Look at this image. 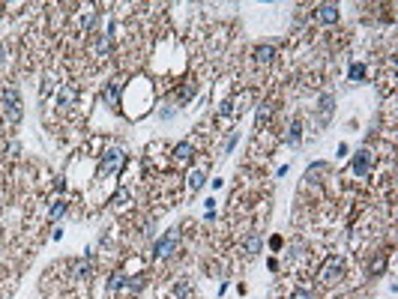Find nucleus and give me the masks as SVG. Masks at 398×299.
Segmentation results:
<instances>
[{
    "label": "nucleus",
    "mask_w": 398,
    "mask_h": 299,
    "mask_svg": "<svg viewBox=\"0 0 398 299\" xmlns=\"http://www.w3.org/2000/svg\"><path fill=\"white\" fill-rule=\"evenodd\" d=\"M3 111H6V120L18 123L21 120V102H18V90H3Z\"/></svg>",
    "instance_id": "obj_2"
},
{
    "label": "nucleus",
    "mask_w": 398,
    "mask_h": 299,
    "mask_svg": "<svg viewBox=\"0 0 398 299\" xmlns=\"http://www.w3.org/2000/svg\"><path fill=\"white\" fill-rule=\"evenodd\" d=\"M204 179H207V174H204V171H192V174H189V189H192V195H195V192H201Z\"/></svg>",
    "instance_id": "obj_9"
},
{
    "label": "nucleus",
    "mask_w": 398,
    "mask_h": 299,
    "mask_svg": "<svg viewBox=\"0 0 398 299\" xmlns=\"http://www.w3.org/2000/svg\"><path fill=\"white\" fill-rule=\"evenodd\" d=\"M383 267H386V260H383V257H377L374 264H371V269H374V272H377V269H383Z\"/></svg>",
    "instance_id": "obj_20"
},
{
    "label": "nucleus",
    "mask_w": 398,
    "mask_h": 299,
    "mask_svg": "<svg viewBox=\"0 0 398 299\" xmlns=\"http://www.w3.org/2000/svg\"><path fill=\"white\" fill-rule=\"evenodd\" d=\"M341 272H344V260H341V257H330L327 264L320 267V281L333 284V281H338V278H341Z\"/></svg>",
    "instance_id": "obj_3"
},
{
    "label": "nucleus",
    "mask_w": 398,
    "mask_h": 299,
    "mask_svg": "<svg viewBox=\"0 0 398 299\" xmlns=\"http://www.w3.org/2000/svg\"><path fill=\"white\" fill-rule=\"evenodd\" d=\"M123 284H126L123 275H111V281H108V290H117V287H123Z\"/></svg>",
    "instance_id": "obj_17"
},
{
    "label": "nucleus",
    "mask_w": 398,
    "mask_h": 299,
    "mask_svg": "<svg viewBox=\"0 0 398 299\" xmlns=\"http://www.w3.org/2000/svg\"><path fill=\"white\" fill-rule=\"evenodd\" d=\"M291 299H311V296H308L306 290H294V296H291Z\"/></svg>",
    "instance_id": "obj_21"
},
{
    "label": "nucleus",
    "mask_w": 398,
    "mask_h": 299,
    "mask_svg": "<svg viewBox=\"0 0 398 299\" xmlns=\"http://www.w3.org/2000/svg\"><path fill=\"white\" fill-rule=\"evenodd\" d=\"M3 57H6V48H3V45H0V63H3Z\"/></svg>",
    "instance_id": "obj_22"
},
{
    "label": "nucleus",
    "mask_w": 398,
    "mask_h": 299,
    "mask_svg": "<svg viewBox=\"0 0 398 299\" xmlns=\"http://www.w3.org/2000/svg\"><path fill=\"white\" fill-rule=\"evenodd\" d=\"M300 135H303V126H300V120H294V123H291V144H294V147L300 144Z\"/></svg>",
    "instance_id": "obj_14"
},
{
    "label": "nucleus",
    "mask_w": 398,
    "mask_h": 299,
    "mask_svg": "<svg viewBox=\"0 0 398 299\" xmlns=\"http://www.w3.org/2000/svg\"><path fill=\"white\" fill-rule=\"evenodd\" d=\"M363 75H366V69L363 66H350V78L356 81V78H363Z\"/></svg>",
    "instance_id": "obj_19"
},
{
    "label": "nucleus",
    "mask_w": 398,
    "mask_h": 299,
    "mask_svg": "<svg viewBox=\"0 0 398 299\" xmlns=\"http://www.w3.org/2000/svg\"><path fill=\"white\" fill-rule=\"evenodd\" d=\"M63 212H66V204H63V201H57V204L48 209V218H60Z\"/></svg>",
    "instance_id": "obj_15"
},
{
    "label": "nucleus",
    "mask_w": 398,
    "mask_h": 299,
    "mask_svg": "<svg viewBox=\"0 0 398 299\" xmlns=\"http://www.w3.org/2000/svg\"><path fill=\"white\" fill-rule=\"evenodd\" d=\"M189 153H192V144H189V141H180V144L174 147V159H177V162H186Z\"/></svg>",
    "instance_id": "obj_7"
},
{
    "label": "nucleus",
    "mask_w": 398,
    "mask_h": 299,
    "mask_svg": "<svg viewBox=\"0 0 398 299\" xmlns=\"http://www.w3.org/2000/svg\"><path fill=\"white\" fill-rule=\"evenodd\" d=\"M123 150H108V153L102 156V162H99V177H105V174H111V171H120L123 168Z\"/></svg>",
    "instance_id": "obj_1"
},
{
    "label": "nucleus",
    "mask_w": 398,
    "mask_h": 299,
    "mask_svg": "<svg viewBox=\"0 0 398 299\" xmlns=\"http://www.w3.org/2000/svg\"><path fill=\"white\" fill-rule=\"evenodd\" d=\"M177 242H180V234H177V231H171L168 237H162V239L156 242V254H162V257H165V254H171V251L177 248Z\"/></svg>",
    "instance_id": "obj_5"
},
{
    "label": "nucleus",
    "mask_w": 398,
    "mask_h": 299,
    "mask_svg": "<svg viewBox=\"0 0 398 299\" xmlns=\"http://www.w3.org/2000/svg\"><path fill=\"white\" fill-rule=\"evenodd\" d=\"M338 18V6H333V3H323V6H317V21H323V24H333Z\"/></svg>",
    "instance_id": "obj_6"
},
{
    "label": "nucleus",
    "mask_w": 398,
    "mask_h": 299,
    "mask_svg": "<svg viewBox=\"0 0 398 299\" xmlns=\"http://www.w3.org/2000/svg\"><path fill=\"white\" fill-rule=\"evenodd\" d=\"M90 269H93V267H90V257H87V260H81V264H75V275H78V278H87V275H90Z\"/></svg>",
    "instance_id": "obj_13"
},
{
    "label": "nucleus",
    "mask_w": 398,
    "mask_h": 299,
    "mask_svg": "<svg viewBox=\"0 0 398 299\" xmlns=\"http://www.w3.org/2000/svg\"><path fill=\"white\" fill-rule=\"evenodd\" d=\"M72 99H75V90H72V87H63V90H60V102H57V105H60V108H69V102H72Z\"/></svg>",
    "instance_id": "obj_12"
},
{
    "label": "nucleus",
    "mask_w": 398,
    "mask_h": 299,
    "mask_svg": "<svg viewBox=\"0 0 398 299\" xmlns=\"http://www.w3.org/2000/svg\"><path fill=\"white\" fill-rule=\"evenodd\" d=\"M243 248H245L248 254L261 251V237H245V239H243Z\"/></svg>",
    "instance_id": "obj_11"
},
{
    "label": "nucleus",
    "mask_w": 398,
    "mask_h": 299,
    "mask_svg": "<svg viewBox=\"0 0 398 299\" xmlns=\"http://www.w3.org/2000/svg\"><path fill=\"white\" fill-rule=\"evenodd\" d=\"M371 165H374V156L368 153V150H359V153L353 156V174H359V177H368Z\"/></svg>",
    "instance_id": "obj_4"
},
{
    "label": "nucleus",
    "mask_w": 398,
    "mask_h": 299,
    "mask_svg": "<svg viewBox=\"0 0 398 299\" xmlns=\"http://www.w3.org/2000/svg\"><path fill=\"white\" fill-rule=\"evenodd\" d=\"M267 120H270V105L264 102V105H258V126L267 123Z\"/></svg>",
    "instance_id": "obj_16"
},
{
    "label": "nucleus",
    "mask_w": 398,
    "mask_h": 299,
    "mask_svg": "<svg viewBox=\"0 0 398 299\" xmlns=\"http://www.w3.org/2000/svg\"><path fill=\"white\" fill-rule=\"evenodd\" d=\"M273 54H276L273 45H258V48H255V60H258V63H270Z\"/></svg>",
    "instance_id": "obj_8"
},
{
    "label": "nucleus",
    "mask_w": 398,
    "mask_h": 299,
    "mask_svg": "<svg viewBox=\"0 0 398 299\" xmlns=\"http://www.w3.org/2000/svg\"><path fill=\"white\" fill-rule=\"evenodd\" d=\"M126 201H129V192L123 189V192H117V195H114V201H111V204H114V207H120V204H126Z\"/></svg>",
    "instance_id": "obj_18"
},
{
    "label": "nucleus",
    "mask_w": 398,
    "mask_h": 299,
    "mask_svg": "<svg viewBox=\"0 0 398 299\" xmlns=\"http://www.w3.org/2000/svg\"><path fill=\"white\" fill-rule=\"evenodd\" d=\"M117 90H120V81H111V84H108V90H105V102H108V105H117Z\"/></svg>",
    "instance_id": "obj_10"
}]
</instances>
